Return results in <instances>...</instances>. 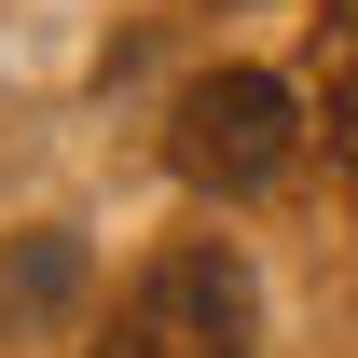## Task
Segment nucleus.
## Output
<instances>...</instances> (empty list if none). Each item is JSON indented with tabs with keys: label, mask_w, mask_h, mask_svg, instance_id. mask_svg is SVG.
<instances>
[{
	"label": "nucleus",
	"mask_w": 358,
	"mask_h": 358,
	"mask_svg": "<svg viewBox=\"0 0 358 358\" xmlns=\"http://www.w3.org/2000/svg\"><path fill=\"white\" fill-rule=\"evenodd\" d=\"M248 331H262L248 262H234L221 234H193V248H166V262H152L124 303H110L96 358H248Z\"/></svg>",
	"instance_id": "obj_1"
},
{
	"label": "nucleus",
	"mask_w": 358,
	"mask_h": 358,
	"mask_svg": "<svg viewBox=\"0 0 358 358\" xmlns=\"http://www.w3.org/2000/svg\"><path fill=\"white\" fill-rule=\"evenodd\" d=\"M289 152H303V96L275 69H207L166 124V166L193 193H262V179H289Z\"/></svg>",
	"instance_id": "obj_2"
},
{
	"label": "nucleus",
	"mask_w": 358,
	"mask_h": 358,
	"mask_svg": "<svg viewBox=\"0 0 358 358\" xmlns=\"http://www.w3.org/2000/svg\"><path fill=\"white\" fill-rule=\"evenodd\" d=\"M55 289H69V234H42V248H28V262L0 275V303H55Z\"/></svg>",
	"instance_id": "obj_3"
},
{
	"label": "nucleus",
	"mask_w": 358,
	"mask_h": 358,
	"mask_svg": "<svg viewBox=\"0 0 358 358\" xmlns=\"http://www.w3.org/2000/svg\"><path fill=\"white\" fill-rule=\"evenodd\" d=\"M331 152H345V166H358V83L331 96Z\"/></svg>",
	"instance_id": "obj_4"
}]
</instances>
